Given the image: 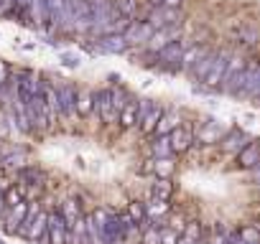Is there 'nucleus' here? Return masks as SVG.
Instances as JSON below:
<instances>
[{"label": "nucleus", "mask_w": 260, "mask_h": 244, "mask_svg": "<svg viewBox=\"0 0 260 244\" xmlns=\"http://www.w3.org/2000/svg\"><path fill=\"white\" fill-rule=\"evenodd\" d=\"M161 114H164V109H161L156 102H151V99H138V125H141L143 133H153V130H156Z\"/></svg>", "instance_id": "1"}, {"label": "nucleus", "mask_w": 260, "mask_h": 244, "mask_svg": "<svg viewBox=\"0 0 260 244\" xmlns=\"http://www.w3.org/2000/svg\"><path fill=\"white\" fill-rule=\"evenodd\" d=\"M46 236H49V244H69V226H67L61 211H51L49 214Z\"/></svg>", "instance_id": "2"}, {"label": "nucleus", "mask_w": 260, "mask_h": 244, "mask_svg": "<svg viewBox=\"0 0 260 244\" xmlns=\"http://www.w3.org/2000/svg\"><path fill=\"white\" fill-rule=\"evenodd\" d=\"M54 89H56V97H59V112H61V117H74L77 114V89L72 87V84H67V82H61V84H54Z\"/></svg>", "instance_id": "3"}, {"label": "nucleus", "mask_w": 260, "mask_h": 244, "mask_svg": "<svg viewBox=\"0 0 260 244\" xmlns=\"http://www.w3.org/2000/svg\"><path fill=\"white\" fill-rule=\"evenodd\" d=\"M72 3H74L72 31H77V33L92 31V6H89V0H72Z\"/></svg>", "instance_id": "4"}, {"label": "nucleus", "mask_w": 260, "mask_h": 244, "mask_svg": "<svg viewBox=\"0 0 260 244\" xmlns=\"http://www.w3.org/2000/svg\"><path fill=\"white\" fill-rule=\"evenodd\" d=\"M94 112L102 122H117V112L112 107V89L94 92Z\"/></svg>", "instance_id": "5"}, {"label": "nucleus", "mask_w": 260, "mask_h": 244, "mask_svg": "<svg viewBox=\"0 0 260 244\" xmlns=\"http://www.w3.org/2000/svg\"><path fill=\"white\" fill-rule=\"evenodd\" d=\"M184 44L181 41H174V44H169L166 49H161L156 56H158V61L169 69V71H179L181 69V56H184Z\"/></svg>", "instance_id": "6"}, {"label": "nucleus", "mask_w": 260, "mask_h": 244, "mask_svg": "<svg viewBox=\"0 0 260 244\" xmlns=\"http://www.w3.org/2000/svg\"><path fill=\"white\" fill-rule=\"evenodd\" d=\"M174 41H179V23H176V26L158 28V31L151 36V41H148L146 46H148V51L158 54L161 49H166V46H169V44H174Z\"/></svg>", "instance_id": "7"}, {"label": "nucleus", "mask_w": 260, "mask_h": 244, "mask_svg": "<svg viewBox=\"0 0 260 244\" xmlns=\"http://www.w3.org/2000/svg\"><path fill=\"white\" fill-rule=\"evenodd\" d=\"M153 33H156V31H153L151 23H130L122 36H125L127 46H141V44H148Z\"/></svg>", "instance_id": "8"}, {"label": "nucleus", "mask_w": 260, "mask_h": 244, "mask_svg": "<svg viewBox=\"0 0 260 244\" xmlns=\"http://www.w3.org/2000/svg\"><path fill=\"white\" fill-rule=\"evenodd\" d=\"M146 23H151V26H153V31L166 28V26H176V23H179V13H176V8L158 6V8H153V11H151V16H148V21H146Z\"/></svg>", "instance_id": "9"}, {"label": "nucleus", "mask_w": 260, "mask_h": 244, "mask_svg": "<svg viewBox=\"0 0 260 244\" xmlns=\"http://www.w3.org/2000/svg\"><path fill=\"white\" fill-rule=\"evenodd\" d=\"M227 61H230L227 51L214 54L212 66H209V71H207V76H204L202 84H207V87H219V82H222V76H224V69H227Z\"/></svg>", "instance_id": "10"}, {"label": "nucleus", "mask_w": 260, "mask_h": 244, "mask_svg": "<svg viewBox=\"0 0 260 244\" xmlns=\"http://www.w3.org/2000/svg\"><path fill=\"white\" fill-rule=\"evenodd\" d=\"M46 224H49V214L39 211V216L28 224V229H26L21 236H26L28 241H41V244H49V236H46Z\"/></svg>", "instance_id": "11"}, {"label": "nucleus", "mask_w": 260, "mask_h": 244, "mask_svg": "<svg viewBox=\"0 0 260 244\" xmlns=\"http://www.w3.org/2000/svg\"><path fill=\"white\" fill-rule=\"evenodd\" d=\"M97 49L102 54H122L127 49V41H125L122 33H107V36L97 38Z\"/></svg>", "instance_id": "12"}, {"label": "nucleus", "mask_w": 260, "mask_h": 244, "mask_svg": "<svg viewBox=\"0 0 260 244\" xmlns=\"http://www.w3.org/2000/svg\"><path fill=\"white\" fill-rule=\"evenodd\" d=\"M222 150L224 153H240L245 145H250L252 140H250V135L247 133H242V130H232V133H227L222 140Z\"/></svg>", "instance_id": "13"}, {"label": "nucleus", "mask_w": 260, "mask_h": 244, "mask_svg": "<svg viewBox=\"0 0 260 244\" xmlns=\"http://www.w3.org/2000/svg\"><path fill=\"white\" fill-rule=\"evenodd\" d=\"M169 140H171V150L174 153H186L194 143V135L184 128H176L174 133H169Z\"/></svg>", "instance_id": "14"}, {"label": "nucleus", "mask_w": 260, "mask_h": 244, "mask_svg": "<svg viewBox=\"0 0 260 244\" xmlns=\"http://www.w3.org/2000/svg\"><path fill=\"white\" fill-rule=\"evenodd\" d=\"M237 163L242 166V168H255L257 163H260V143H250V145H245L240 153H237Z\"/></svg>", "instance_id": "15"}, {"label": "nucleus", "mask_w": 260, "mask_h": 244, "mask_svg": "<svg viewBox=\"0 0 260 244\" xmlns=\"http://www.w3.org/2000/svg\"><path fill=\"white\" fill-rule=\"evenodd\" d=\"M179 122H181V117H179V112L176 109H169V112H164L161 114V119H158V125H156V135H169V133H174L176 128H179Z\"/></svg>", "instance_id": "16"}, {"label": "nucleus", "mask_w": 260, "mask_h": 244, "mask_svg": "<svg viewBox=\"0 0 260 244\" xmlns=\"http://www.w3.org/2000/svg\"><path fill=\"white\" fill-rule=\"evenodd\" d=\"M240 97L260 99V69H247V79H245V87H242Z\"/></svg>", "instance_id": "17"}, {"label": "nucleus", "mask_w": 260, "mask_h": 244, "mask_svg": "<svg viewBox=\"0 0 260 244\" xmlns=\"http://www.w3.org/2000/svg\"><path fill=\"white\" fill-rule=\"evenodd\" d=\"M117 122H120L122 128H133V125H138V99H127V104L120 109Z\"/></svg>", "instance_id": "18"}, {"label": "nucleus", "mask_w": 260, "mask_h": 244, "mask_svg": "<svg viewBox=\"0 0 260 244\" xmlns=\"http://www.w3.org/2000/svg\"><path fill=\"white\" fill-rule=\"evenodd\" d=\"M169 214V201H158V198H153L151 204H146V216L156 224V226H161L164 224V216Z\"/></svg>", "instance_id": "19"}, {"label": "nucleus", "mask_w": 260, "mask_h": 244, "mask_svg": "<svg viewBox=\"0 0 260 244\" xmlns=\"http://www.w3.org/2000/svg\"><path fill=\"white\" fill-rule=\"evenodd\" d=\"M18 181H21V186H41L44 173L39 168H34V166H23L18 171Z\"/></svg>", "instance_id": "20"}, {"label": "nucleus", "mask_w": 260, "mask_h": 244, "mask_svg": "<svg viewBox=\"0 0 260 244\" xmlns=\"http://www.w3.org/2000/svg\"><path fill=\"white\" fill-rule=\"evenodd\" d=\"M209 51L204 49V46H189L186 51H184V56H181V69H194V64L202 59V56H207Z\"/></svg>", "instance_id": "21"}, {"label": "nucleus", "mask_w": 260, "mask_h": 244, "mask_svg": "<svg viewBox=\"0 0 260 244\" xmlns=\"http://www.w3.org/2000/svg\"><path fill=\"white\" fill-rule=\"evenodd\" d=\"M61 216H64V221H67V226H72L77 219H82V209H79V204L74 201V198H67L64 204H61Z\"/></svg>", "instance_id": "22"}, {"label": "nucleus", "mask_w": 260, "mask_h": 244, "mask_svg": "<svg viewBox=\"0 0 260 244\" xmlns=\"http://www.w3.org/2000/svg\"><path fill=\"white\" fill-rule=\"evenodd\" d=\"M94 109V92H77V114L87 117Z\"/></svg>", "instance_id": "23"}, {"label": "nucleus", "mask_w": 260, "mask_h": 244, "mask_svg": "<svg viewBox=\"0 0 260 244\" xmlns=\"http://www.w3.org/2000/svg\"><path fill=\"white\" fill-rule=\"evenodd\" d=\"M174 193V186H171V181L169 178H158L153 186H151V196L153 198H158V201H169V196Z\"/></svg>", "instance_id": "24"}, {"label": "nucleus", "mask_w": 260, "mask_h": 244, "mask_svg": "<svg viewBox=\"0 0 260 244\" xmlns=\"http://www.w3.org/2000/svg\"><path fill=\"white\" fill-rule=\"evenodd\" d=\"M151 153H153L156 158H171L174 150H171V140H169V135H158L156 143L151 145Z\"/></svg>", "instance_id": "25"}, {"label": "nucleus", "mask_w": 260, "mask_h": 244, "mask_svg": "<svg viewBox=\"0 0 260 244\" xmlns=\"http://www.w3.org/2000/svg\"><path fill=\"white\" fill-rule=\"evenodd\" d=\"M224 135H227V133H224L222 128H217V125H204L202 133H199V143H219Z\"/></svg>", "instance_id": "26"}, {"label": "nucleus", "mask_w": 260, "mask_h": 244, "mask_svg": "<svg viewBox=\"0 0 260 244\" xmlns=\"http://www.w3.org/2000/svg\"><path fill=\"white\" fill-rule=\"evenodd\" d=\"M174 158H153V173L158 176V178H171V173H174Z\"/></svg>", "instance_id": "27"}, {"label": "nucleus", "mask_w": 260, "mask_h": 244, "mask_svg": "<svg viewBox=\"0 0 260 244\" xmlns=\"http://www.w3.org/2000/svg\"><path fill=\"white\" fill-rule=\"evenodd\" d=\"M0 166L3 168H23L26 166V153L23 150H16V153H11V155H0Z\"/></svg>", "instance_id": "28"}, {"label": "nucleus", "mask_w": 260, "mask_h": 244, "mask_svg": "<svg viewBox=\"0 0 260 244\" xmlns=\"http://www.w3.org/2000/svg\"><path fill=\"white\" fill-rule=\"evenodd\" d=\"M237 236H240L242 244H260V231H257L252 224L240 226V229H237Z\"/></svg>", "instance_id": "29"}, {"label": "nucleus", "mask_w": 260, "mask_h": 244, "mask_svg": "<svg viewBox=\"0 0 260 244\" xmlns=\"http://www.w3.org/2000/svg\"><path fill=\"white\" fill-rule=\"evenodd\" d=\"M212 59H214V54H207V56H202V59L194 64V69H191L194 79L204 82V76H207V71H209V66H212Z\"/></svg>", "instance_id": "30"}, {"label": "nucleus", "mask_w": 260, "mask_h": 244, "mask_svg": "<svg viewBox=\"0 0 260 244\" xmlns=\"http://www.w3.org/2000/svg\"><path fill=\"white\" fill-rule=\"evenodd\" d=\"M127 216L133 219L136 224H143V221L148 219V216H146V204H143V201H133V204L127 206Z\"/></svg>", "instance_id": "31"}, {"label": "nucleus", "mask_w": 260, "mask_h": 244, "mask_svg": "<svg viewBox=\"0 0 260 244\" xmlns=\"http://www.w3.org/2000/svg\"><path fill=\"white\" fill-rule=\"evenodd\" d=\"M115 11H117L122 18L133 21V16H136V0H115Z\"/></svg>", "instance_id": "32"}, {"label": "nucleus", "mask_w": 260, "mask_h": 244, "mask_svg": "<svg viewBox=\"0 0 260 244\" xmlns=\"http://www.w3.org/2000/svg\"><path fill=\"white\" fill-rule=\"evenodd\" d=\"M127 99H130V97H127V92H125V89H120V87H117V89H112V107H115L117 117H120V109L127 104Z\"/></svg>", "instance_id": "33"}, {"label": "nucleus", "mask_w": 260, "mask_h": 244, "mask_svg": "<svg viewBox=\"0 0 260 244\" xmlns=\"http://www.w3.org/2000/svg\"><path fill=\"white\" fill-rule=\"evenodd\" d=\"M181 234L171 226H161V244H179Z\"/></svg>", "instance_id": "34"}, {"label": "nucleus", "mask_w": 260, "mask_h": 244, "mask_svg": "<svg viewBox=\"0 0 260 244\" xmlns=\"http://www.w3.org/2000/svg\"><path fill=\"white\" fill-rule=\"evenodd\" d=\"M181 236L194 239V241H202V229H199V224H189V226L184 229V234H181Z\"/></svg>", "instance_id": "35"}, {"label": "nucleus", "mask_w": 260, "mask_h": 244, "mask_svg": "<svg viewBox=\"0 0 260 244\" xmlns=\"http://www.w3.org/2000/svg\"><path fill=\"white\" fill-rule=\"evenodd\" d=\"M21 201H23V193H21L18 188H11L8 196H6V206L11 209V206H16V204H21Z\"/></svg>", "instance_id": "36"}, {"label": "nucleus", "mask_w": 260, "mask_h": 244, "mask_svg": "<svg viewBox=\"0 0 260 244\" xmlns=\"http://www.w3.org/2000/svg\"><path fill=\"white\" fill-rule=\"evenodd\" d=\"M61 64H64V66H72V69H77L82 61H79V56H74V54H61Z\"/></svg>", "instance_id": "37"}, {"label": "nucleus", "mask_w": 260, "mask_h": 244, "mask_svg": "<svg viewBox=\"0 0 260 244\" xmlns=\"http://www.w3.org/2000/svg\"><path fill=\"white\" fill-rule=\"evenodd\" d=\"M8 79H11V71H8V66L3 61H0V84H6Z\"/></svg>", "instance_id": "38"}, {"label": "nucleus", "mask_w": 260, "mask_h": 244, "mask_svg": "<svg viewBox=\"0 0 260 244\" xmlns=\"http://www.w3.org/2000/svg\"><path fill=\"white\" fill-rule=\"evenodd\" d=\"M250 178H252V181L260 186V163H257L255 168H250Z\"/></svg>", "instance_id": "39"}, {"label": "nucleus", "mask_w": 260, "mask_h": 244, "mask_svg": "<svg viewBox=\"0 0 260 244\" xmlns=\"http://www.w3.org/2000/svg\"><path fill=\"white\" fill-rule=\"evenodd\" d=\"M181 3H184V0H164V6H166V8H179Z\"/></svg>", "instance_id": "40"}, {"label": "nucleus", "mask_w": 260, "mask_h": 244, "mask_svg": "<svg viewBox=\"0 0 260 244\" xmlns=\"http://www.w3.org/2000/svg\"><path fill=\"white\" fill-rule=\"evenodd\" d=\"M8 206H6V193H3V188H0V214H3Z\"/></svg>", "instance_id": "41"}, {"label": "nucleus", "mask_w": 260, "mask_h": 244, "mask_svg": "<svg viewBox=\"0 0 260 244\" xmlns=\"http://www.w3.org/2000/svg\"><path fill=\"white\" fill-rule=\"evenodd\" d=\"M179 244H199V241H194V239H186V236H181V239H179Z\"/></svg>", "instance_id": "42"}, {"label": "nucleus", "mask_w": 260, "mask_h": 244, "mask_svg": "<svg viewBox=\"0 0 260 244\" xmlns=\"http://www.w3.org/2000/svg\"><path fill=\"white\" fill-rule=\"evenodd\" d=\"M148 3H151L153 8H158V6H164V0H148Z\"/></svg>", "instance_id": "43"}, {"label": "nucleus", "mask_w": 260, "mask_h": 244, "mask_svg": "<svg viewBox=\"0 0 260 244\" xmlns=\"http://www.w3.org/2000/svg\"><path fill=\"white\" fill-rule=\"evenodd\" d=\"M252 226H255V229H257V231H260V221H255V224H252Z\"/></svg>", "instance_id": "44"}]
</instances>
